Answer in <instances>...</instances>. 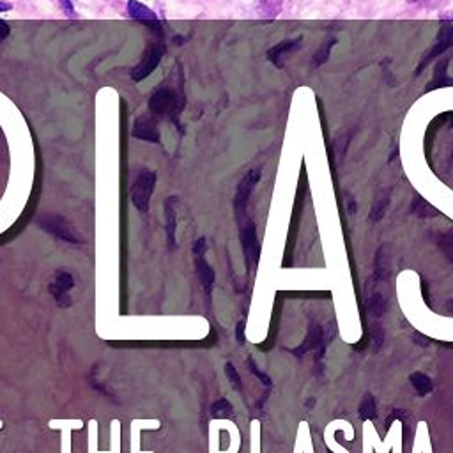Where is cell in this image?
<instances>
[{
  "mask_svg": "<svg viewBox=\"0 0 453 453\" xmlns=\"http://www.w3.org/2000/svg\"><path fill=\"white\" fill-rule=\"evenodd\" d=\"M185 103L182 92L170 87H159L149 98V112L156 117H166L178 124L179 115L185 108Z\"/></svg>",
  "mask_w": 453,
  "mask_h": 453,
  "instance_id": "cell-1",
  "label": "cell"
},
{
  "mask_svg": "<svg viewBox=\"0 0 453 453\" xmlns=\"http://www.w3.org/2000/svg\"><path fill=\"white\" fill-rule=\"evenodd\" d=\"M39 226L50 236L64 243H71V245H82L83 243L78 232L75 231V226L61 215H45L39 220Z\"/></svg>",
  "mask_w": 453,
  "mask_h": 453,
  "instance_id": "cell-2",
  "label": "cell"
},
{
  "mask_svg": "<svg viewBox=\"0 0 453 453\" xmlns=\"http://www.w3.org/2000/svg\"><path fill=\"white\" fill-rule=\"evenodd\" d=\"M156 186V174L152 170L144 168L135 179L131 188V202L140 213H148L151 206V196Z\"/></svg>",
  "mask_w": 453,
  "mask_h": 453,
  "instance_id": "cell-3",
  "label": "cell"
},
{
  "mask_svg": "<svg viewBox=\"0 0 453 453\" xmlns=\"http://www.w3.org/2000/svg\"><path fill=\"white\" fill-rule=\"evenodd\" d=\"M163 53H165V46H163L161 43H151V45H148L144 55H142V61H140L138 64L131 69V73H129L133 82L138 83L148 78V76H151L152 71H154L159 66V62H161Z\"/></svg>",
  "mask_w": 453,
  "mask_h": 453,
  "instance_id": "cell-4",
  "label": "cell"
},
{
  "mask_svg": "<svg viewBox=\"0 0 453 453\" xmlns=\"http://www.w3.org/2000/svg\"><path fill=\"white\" fill-rule=\"evenodd\" d=\"M241 245L243 252H245L246 268L255 269L261 261V243H259L255 223L250 222V220L241 226Z\"/></svg>",
  "mask_w": 453,
  "mask_h": 453,
  "instance_id": "cell-5",
  "label": "cell"
},
{
  "mask_svg": "<svg viewBox=\"0 0 453 453\" xmlns=\"http://www.w3.org/2000/svg\"><path fill=\"white\" fill-rule=\"evenodd\" d=\"M326 347H328V345L324 344V328L319 326L317 322H312L305 342H303L299 347L292 349L291 352L294 356H298V358H303V356L308 354L310 351H315V363H319L322 359V356H324Z\"/></svg>",
  "mask_w": 453,
  "mask_h": 453,
  "instance_id": "cell-6",
  "label": "cell"
},
{
  "mask_svg": "<svg viewBox=\"0 0 453 453\" xmlns=\"http://www.w3.org/2000/svg\"><path fill=\"white\" fill-rule=\"evenodd\" d=\"M452 46H453V27L450 25V23H446V25H443L441 29H439L434 46L423 55L422 62H419L418 68H416L415 75L416 76L422 75L423 69L427 68V66H431V62L434 61V59H438L439 55H443V53H445L448 48H452Z\"/></svg>",
  "mask_w": 453,
  "mask_h": 453,
  "instance_id": "cell-7",
  "label": "cell"
},
{
  "mask_svg": "<svg viewBox=\"0 0 453 453\" xmlns=\"http://www.w3.org/2000/svg\"><path fill=\"white\" fill-rule=\"evenodd\" d=\"M73 287H75V278H73V275L71 273L64 271V269H61V271L55 273L53 280L50 282L48 291H50V294L55 298V301L59 303L62 308H66L68 305H71L68 294Z\"/></svg>",
  "mask_w": 453,
  "mask_h": 453,
  "instance_id": "cell-8",
  "label": "cell"
},
{
  "mask_svg": "<svg viewBox=\"0 0 453 453\" xmlns=\"http://www.w3.org/2000/svg\"><path fill=\"white\" fill-rule=\"evenodd\" d=\"M259 181H261V170L259 168L248 170V174L241 179L234 196V208L236 211H238V215H243V211H245L246 204H248L250 201V196H252L253 189L259 185Z\"/></svg>",
  "mask_w": 453,
  "mask_h": 453,
  "instance_id": "cell-9",
  "label": "cell"
},
{
  "mask_svg": "<svg viewBox=\"0 0 453 453\" xmlns=\"http://www.w3.org/2000/svg\"><path fill=\"white\" fill-rule=\"evenodd\" d=\"M301 38H296V39H285V41H280L276 43L275 46H271V48L268 50V61L271 62L273 66H276L278 69L283 68V64H285V61H287V57L291 55V53H294L296 50L301 48Z\"/></svg>",
  "mask_w": 453,
  "mask_h": 453,
  "instance_id": "cell-10",
  "label": "cell"
},
{
  "mask_svg": "<svg viewBox=\"0 0 453 453\" xmlns=\"http://www.w3.org/2000/svg\"><path fill=\"white\" fill-rule=\"evenodd\" d=\"M131 135L144 142H151V144H159L161 142V135H159L158 124L152 117H138L133 124Z\"/></svg>",
  "mask_w": 453,
  "mask_h": 453,
  "instance_id": "cell-11",
  "label": "cell"
},
{
  "mask_svg": "<svg viewBox=\"0 0 453 453\" xmlns=\"http://www.w3.org/2000/svg\"><path fill=\"white\" fill-rule=\"evenodd\" d=\"M126 11H128L129 18L135 20V22H142V23H148V25L159 27L158 15H156L151 8H148L145 4L138 2V0H128Z\"/></svg>",
  "mask_w": 453,
  "mask_h": 453,
  "instance_id": "cell-12",
  "label": "cell"
},
{
  "mask_svg": "<svg viewBox=\"0 0 453 453\" xmlns=\"http://www.w3.org/2000/svg\"><path fill=\"white\" fill-rule=\"evenodd\" d=\"M178 196H168L165 202V218H166V239H168L170 248H175L178 245V213H175Z\"/></svg>",
  "mask_w": 453,
  "mask_h": 453,
  "instance_id": "cell-13",
  "label": "cell"
},
{
  "mask_svg": "<svg viewBox=\"0 0 453 453\" xmlns=\"http://www.w3.org/2000/svg\"><path fill=\"white\" fill-rule=\"evenodd\" d=\"M195 269H196V276L201 280L202 287H204L206 296L208 299H211V291L213 285H215V271L209 266V262L206 261L204 255H195Z\"/></svg>",
  "mask_w": 453,
  "mask_h": 453,
  "instance_id": "cell-14",
  "label": "cell"
},
{
  "mask_svg": "<svg viewBox=\"0 0 453 453\" xmlns=\"http://www.w3.org/2000/svg\"><path fill=\"white\" fill-rule=\"evenodd\" d=\"M409 382H411V386L415 388V391L418 393L419 396L429 395V393L432 391V388H434L432 379L429 378V375L423 374V372H412V374L409 375Z\"/></svg>",
  "mask_w": 453,
  "mask_h": 453,
  "instance_id": "cell-15",
  "label": "cell"
},
{
  "mask_svg": "<svg viewBox=\"0 0 453 453\" xmlns=\"http://www.w3.org/2000/svg\"><path fill=\"white\" fill-rule=\"evenodd\" d=\"M411 211L415 213L416 216H419V218H434V216H438V209L432 208L431 204H429L425 199H422L419 195H416L415 199H412V204H411Z\"/></svg>",
  "mask_w": 453,
  "mask_h": 453,
  "instance_id": "cell-16",
  "label": "cell"
},
{
  "mask_svg": "<svg viewBox=\"0 0 453 453\" xmlns=\"http://www.w3.org/2000/svg\"><path fill=\"white\" fill-rule=\"evenodd\" d=\"M388 208H389V193H382V195H379L378 199H375L374 204H372L371 216H368L371 222H381V220L384 218Z\"/></svg>",
  "mask_w": 453,
  "mask_h": 453,
  "instance_id": "cell-17",
  "label": "cell"
},
{
  "mask_svg": "<svg viewBox=\"0 0 453 453\" xmlns=\"http://www.w3.org/2000/svg\"><path fill=\"white\" fill-rule=\"evenodd\" d=\"M386 308H388V301H386V298L381 292H375V294H372L371 298L366 299V310H368L374 317L384 315Z\"/></svg>",
  "mask_w": 453,
  "mask_h": 453,
  "instance_id": "cell-18",
  "label": "cell"
},
{
  "mask_svg": "<svg viewBox=\"0 0 453 453\" xmlns=\"http://www.w3.org/2000/svg\"><path fill=\"white\" fill-rule=\"evenodd\" d=\"M374 276L375 280H384L389 276V257L386 255V248H381L375 255Z\"/></svg>",
  "mask_w": 453,
  "mask_h": 453,
  "instance_id": "cell-19",
  "label": "cell"
},
{
  "mask_svg": "<svg viewBox=\"0 0 453 453\" xmlns=\"http://www.w3.org/2000/svg\"><path fill=\"white\" fill-rule=\"evenodd\" d=\"M359 418L361 419H374L378 418V405H375L374 396L366 395L359 404Z\"/></svg>",
  "mask_w": 453,
  "mask_h": 453,
  "instance_id": "cell-20",
  "label": "cell"
},
{
  "mask_svg": "<svg viewBox=\"0 0 453 453\" xmlns=\"http://www.w3.org/2000/svg\"><path fill=\"white\" fill-rule=\"evenodd\" d=\"M336 45V39H328L326 41V45L322 46V48H319L317 52L314 53V59H312V68H319V66L326 64L329 59V53H331V48Z\"/></svg>",
  "mask_w": 453,
  "mask_h": 453,
  "instance_id": "cell-21",
  "label": "cell"
},
{
  "mask_svg": "<svg viewBox=\"0 0 453 453\" xmlns=\"http://www.w3.org/2000/svg\"><path fill=\"white\" fill-rule=\"evenodd\" d=\"M211 415L213 418H229V416L232 415V405L231 402L226 401V398H220V401H216L215 404L211 405Z\"/></svg>",
  "mask_w": 453,
  "mask_h": 453,
  "instance_id": "cell-22",
  "label": "cell"
},
{
  "mask_svg": "<svg viewBox=\"0 0 453 453\" xmlns=\"http://www.w3.org/2000/svg\"><path fill=\"white\" fill-rule=\"evenodd\" d=\"M225 374H226V378H229V381H231L232 388H234V389H241L243 388L241 375L238 374V371H236V366L232 365V363H226V365H225Z\"/></svg>",
  "mask_w": 453,
  "mask_h": 453,
  "instance_id": "cell-23",
  "label": "cell"
},
{
  "mask_svg": "<svg viewBox=\"0 0 453 453\" xmlns=\"http://www.w3.org/2000/svg\"><path fill=\"white\" fill-rule=\"evenodd\" d=\"M371 340H372V351L378 352L379 349L382 347V344H384V329H382L381 326H374V329H372L371 333Z\"/></svg>",
  "mask_w": 453,
  "mask_h": 453,
  "instance_id": "cell-24",
  "label": "cell"
},
{
  "mask_svg": "<svg viewBox=\"0 0 453 453\" xmlns=\"http://www.w3.org/2000/svg\"><path fill=\"white\" fill-rule=\"evenodd\" d=\"M246 363H248V366H250V372H252V374L255 375V378H257L259 381L262 382V384L268 386V388H269V386H271V379H269L268 375L264 374V372L259 371V366L255 365V361H253V358H248V361H246Z\"/></svg>",
  "mask_w": 453,
  "mask_h": 453,
  "instance_id": "cell-25",
  "label": "cell"
},
{
  "mask_svg": "<svg viewBox=\"0 0 453 453\" xmlns=\"http://www.w3.org/2000/svg\"><path fill=\"white\" fill-rule=\"evenodd\" d=\"M59 6H61V9L64 11V15L68 16V18H78L76 9L73 8L71 0H59Z\"/></svg>",
  "mask_w": 453,
  "mask_h": 453,
  "instance_id": "cell-26",
  "label": "cell"
},
{
  "mask_svg": "<svg viewBox=\"0 0 453 453\" xmlns=\"http://www.w3.org/2000/svg\"><path fill=\"white\" fill-rule=\"evenodd\" d=\"M206 250H208V239L199 238L193 245V255H206Z\"/></svg>",
  "mask_w": 453,
  "mask_h": 453,
  "instance_id": "cell-27",
  "label": "cell"
},
{
  "mask_svg": "<svg viewBox=\"0 0 453 453\" xmlns=\"http://www.w3.org/2000/svg\"><path fill=\"white\" fill-rule=\"evenodd\" d=\"M9 34H11L9 23L6 20H0V43H4L9 38Z\"/></svg>",
  "mask_w": 453,
  "mask_h": 453,
  "instance_id": "cell-28",
  "label": "cell"
},
{
  "mask_svg": "<svg viewBox=\"0 0 453 453\" xmlns=\"http://www.w3.org/2000/svg\"><path fill=\"white\" fill-rule=\"evenodd\" d=\"M345 208L349 215H356V199L351 193H345Z\"/></svg>",
  "mask_w": 453,
  "mask_h": 453,
  "instance_id": "cell-29",
  "label": "cell"
},
{
  "mask_svg": "<svg viewBox=\"0 0 453 453\" xmlns=\"http://www.w3.org/2000/svg\"><path fill=\"white\" fill-rule=\"evenodd\" d=\"M236 338H238L239 344H245V321L238 322V326H236Z\"/></svg>",
  "mask_w": 453,
  "mask_h": 453,
  "instance_id": "cell-30",
  "label": "cell"
},
{
  "mask_svg": "<svg viewBox=\"0 0 453 453\" xmlns=\"http://www.w3.org/2000/svg\"><path fill=\"white\" fill-rule=\"evenodd\" d=\"M13 9V4L9 2H4V0H0V13H8Z\"/></svg>",
  "mask_w": 453,
  "mask_h": 453,
  "instance_id": "cell-31",
  "label": "cell"
},
{
  "mask_svg": "<svg viewBox=\"0 0 453 453\" xmlns=\"http://www.w3.org/2000/svg\"><path fill=\"white\" fill-rule=\"evenodd\" d=\"M415 342H416V344H422V345H429V342H427V338H425V336H423V335H419V333H416V335H415Z\"/></svg>",
  "mask_w": 453,
  "mask_h": 453,
  "instance_id": "cell-32",
  "label": "cell"
},
{
  "mask_svg": "<svg viewBox=\"0 0 453 453\" xmlns=\"http://www.w3.org/2000/svg\"><path fill=\"white\" fill-rule=\"evenodd\" d=\"M448 243H450V245L453 246V238H452V239H448ZM448 253H450L448 257H453V248H450V250H448Z\"/></svg>",
  "mask_w": 453,
  "mask_h": 453,
  "instance_id": "cell-33",
  "label": "cell"
},
{
  "mask_svg": "<svg viewBox=\"0 0 453 453\" xmlns=\"http://www.w3.org/2000/svg\"><path fill=\"white\" fill-rule=\"evenodd\" d=\"M409 2H411V4H415V2H422V0H409Z\"/></svg>",
  "mask_w": 453,
  "mask_h": 453,
  "instance_id": "cell-34",
  "label": "cell"
},
{
  "mask_svg": "<svg viewBox=\"0 0 453 453\" xmlns=\"http://www.w3.org/2000/svg\"><path fill=\"white\" fill-rule=\"evenodd\" d=\"M328 453H333V452H328Z\"/></svg>",
  "mask_w": 453,
  "mask_h": 453,
  "instance_id": "cell-35",
  "label": "cell"
}]
</instances>
